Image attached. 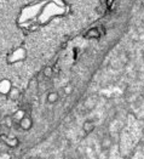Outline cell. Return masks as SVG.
Returning a JSON list of instances; mask_svg holds the SVG:
<instances>
[{"label": "cell", "instance_id": "cell-1", "mask_svg": "<svg viewBox=\"0 0 144 159\" xmlns=\"http://www.w3.org/2000/svg\"><path fill=\"white\" fill-rule=\"evenodd\" d=\"M27 57V51L23 48H17L13 51L7 55V62L9 63H16V62H21Z\"/></svg>", "mask_w": 144, "mask_h": 159}, {"label": "cell", "instance_id": "cell-2", "mask_svg": "<svg viewBox=\"0 0 144 159\" xmlns=\"http://www.w3.org/2000/svg\"><path fill=\"white\" fill-rule=\"evenodd\" d=\"M1 141L10 148H16L18 146V139L15 137V136H11V135H1L0 136Z\"/></svg>", "mask_w": 144, "mask_h": 159}, {"label": "cell", "instance_id": "cell-3", "mask_svg": "<svg viewBox=\"0 0 144 159\" xmlns=\"http://www.w3.org/2000/svg\"><path fill=\"white\" fill-rule=\"evenodd\" d=\"M12 89V83L9 79H1L0 80V95L7 96Z\"/></svg>", "mask_w": 144, "mask_h": 159}, {"label": "cell", "instance_id": "cell-4", "mask_svg": "<svg viewBox=\"0 0 144 159\" xmlns=\"http://www.w3.org/2000/svg\"><path fill=\"white\" fill-rule=\"evenodd\" d=\"M18 125H20V128L22 129V130H24V131H28V130H30L32 129V126H33V120L30 117H28V116H24L22 119L18 121Z\"/></svg>", "mask_w": 144, "mask_h": 159}, {"label": "cell", "instance_id": "cell-5", "mask_svg": "<svg viewBox=\"0 0 144 159\" xmlns=\"http://www.w3.org/2000/svg\"><path fill=\"white\" fill-rule=\"evenodd\" d=\"M24 116H26V111H23V109H18V111H16V113H13V116L11 117V119H12V121H17V123H18Z\"/></svg>", "mask_w": 144, "mask_h": 159}, {"label": "cell", "instance_id": "cell-6", "mask_svg": "<svg viewBox=\"0 0 144 159\" xmlns=\"http://www.w3.org/2000/svg\"><path fill=\"white\" fill-rule=\"evenodd\" d=\"M58 100H59L58 93H56V91L49 93V95H47V102H49V103H56Z\"/></svg>", "mask_w": 144, "mask_h": 159}, {"label": "cell", "instance_id": "cell-7", "mask_svg": "<svg viewBox=\"0 0 144 159\" xmlns=\"http://www.w3.org/2000/svg\"><path fill=\"white\" fill-rule=\"evenodd\" d=\"M84 131L86 134H90L94 129V124H93V121H91V120H87V121H85L84 123Z\"/></svg>", "mask_w": 144, "mask_h": 159}, {"label": "cell", "instance_id": "cell-8", "mask_svg": "<svg viewBox=\"0 0 144 159\" xmlns=\"http://www.w3.org/2000/svg\"><path fill=\"white\" fill-rule=\"evenodd\" d=\"M42 75H44V78H46V79H50V78H51V77L53 75L52 67H50V66L45 67V68L42 69Z\"/></svg>", "mask_w": 144, "mask_h": 159}, {"label": "cell", "instance_id": "cell-9", "mask_svg": "<svg viewBox=\"0 0 144 159\" xmlns=\"http://www.w3.org/2000/svg\"><path fill=\"white\" fill-rule=\"evenodd\" d=\"M99 35H101V34L98 33V30H97V29H91V30L86 34V37H87V38H92V37H93V38H98Z\"/></svg>", "mask_w": 144, "mask_h": 159}, {"label": "cell", "instance_id": "cell-10", "mask_svg": "<svg viewBox=\"0 0 144 159\" xmlns=\"http://www.w3.org/2000/svg\"><path fill=\"white\" fill-rule=\"evenodd\" d=\"M18 95H20V91L17 90V89H11V91H10V93L7 95V96H10V97H12V98H17L18 97Z\"/></svg>", "mask_w": 144, "mask_h": 159}, {"label": "cell", "instance_id": "cell-11", "mask_svg": "<svg viewBox=\"0 0 144 159\" xmlns=\"http://www.w3.org/2000/svg\"><path fill=\"white\" fill-rule=\"evenodd\" d=\"M70 90H72V88H70V86H67V88H64V91H66L67 95H69V93H72Z\"/></svg>", "mask_w": 144, "mask_h": 159}]
</instances>
